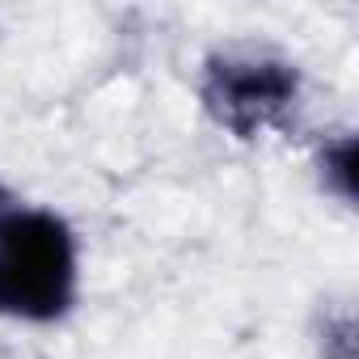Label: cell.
I'll return each instance as SVG.
<instances>
[{
  "instance_id": "6da1fadb",
  "label": "cell",
  "mask_w": 359,
  "mask_h": 359,
  "mask_svg": "<svg viewBox=\"0 0 359 359\" xmlns=\"http://www.w3.org/2000/svg\"><path fill=\"white\" fill-rule=\"evenodd\" d=\"M76 296L72 229L51 212H0V313L55 321Z\"/></svg>"
},
{
  "instance_id": "7a4b0ae2",
  "label": "cell",
  "mask_w": 359,
  "mask_h": 359,
  "mask_svg": "<svg viewBox=\"0 0 359 359\" xmlns=\"http://www.w3.org/2000/svg\"><path fill=\"white\" fill-rule=\"evenodd\" d=\"M300 76L283 60L266 55H220L208 64L203 102L237 135H258L296 106Z\"/></svg>"
}]
</instances>
